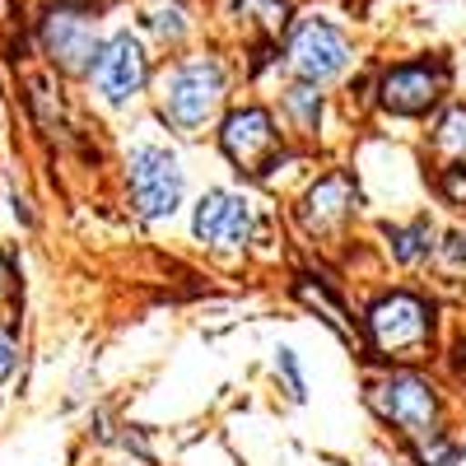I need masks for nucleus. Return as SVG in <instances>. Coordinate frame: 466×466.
Masks as SVG:
<instances>
[{
    "instance_id": "17",
    "label": "nucleus",
    "mask_w": 466,
    "mask_h": 466,
    "mask_svg": "<svg viewBox=\"0 0 466 466\" xmlns=\"http://www.w3.org/2000/svg\"><path fill=\"white\" fill-rule=\"evenodd\" d=\"M439 187H443V197H448V201L466 206V168H461V164H457V168H443Z\"/></svg>"
},
{
    "instance_id": "11",
    "label": "nucleus",
    "mask_w": 466,
    "mask_h": 466,
    "mask_svg": "<svg viewBox=\"0 0 466 466\" xmlns=\"http://www.w3.org/2000/svg\"><path fill=\"white\" fill-rule=\"evenodd\" d=\"M360 206V191L355 182H350V173H327L313 182V191H308V201H303V224L313 228V233H327L336 224H345L350 215H355Z\"/></svg>"
},
{
    "instance_id": "3",
    "label": "nucleus",
    "mask_w": 466,
    "mask_h": 466,
    "mask_svg": "<svg viewBox=\"0 0 466 466\" xmlns=\"http://www.w3.org/2000/svg\"><path fill=\"white\" fill-rule=\"evenodd\" d=\"M369 406L387 420L397 424L406 439H430L439 434V397L434 387L415 378V373H392L369 387Z\"/></svg>"
},
{
    "instance_id": "8",
    "label": "nucleus",
    "mask_w": 466,
    "mask_h": 466,
    "mask_svg": "<svg viewBox=\"0 0 466 466\" xmlns=\"http://www.w3.org/2000/svg\"><path fill=\"white\" fill-rule=\"evenodd\" d=\"M219 145L243 173H266L280 154V131H276V122H270V112L243 107V112H228V122L219 131Z\"/></svg>"
},
{
    "instance_id": "13",
    "label": "nucleus",
    "mask_w": 466,
    "mask_h": 466,
    "mask_svg": "<svg viewBox=\"0 0 466 466\" xmlns=\"http://www.w3.org/2000/svg\"><path fill=\"white\" fill-rule=\"evenodd\" d=\"M434 145L443 154H452V159H466V107H452L443 112V122L434 131Z\"/></svg>"
},
{
    "instance_id": "10",
    "label": "nucleus",
    "mask_w": 466,
    "mask_h": 466,
    "mask_svg": "<svg viewBox=\"0 0 466 466\" xmlns=\"http://www.w3.org/2000/svg\"><path fill=\"white\" fill-rule=\"evenodd\" d=\"M145 75H149L145 47L136 43L131 33H116V37H107V43L98 47V61L89 70V80L98 85V94L107 103H127V98H136L145 89Z\"/></svg>"
},
{
    "instance_id": "5",
    "label": "nucleus",
    "mask_w": 466,
    "mask_h": 466,
    "mask_svg": "<svg viewBox=\"0 0 466 466\" xmlns=\"http://www.w3.org/2000/svg\"><path fill=\"white\" fill-rule=\"evenodd\" d=\"M289 70L303 85H327L350 66V43L340 37V28H331L327 19H303L289 37Z\"/></svg>"
},
{
    "instance_id": "9",
    "label": "nucleus",
    "mask_w": 466,
    "mask_h": 466,
    "mask_svg": "<svg viewBox=\"0 0 466 466\" xmlns=\"http://www.w3.org/2000/svg\"><path fill=\"white\" fill-rule=\"evenodd\" d=\"M191 228L206 248L233 252L252 238V201L238 191H206L197 201V215H191Z\"/></svg>"
},
{
    "instance_id": "4",
    "label": "nucleus",
    "mask_w": 466,
    "mask_h": 466,
    "mask_svg": "<svg viewBox=\"0 0 466 466\" xmlns=\"http://www.w3.org/2000/svg\"><path fill=\"white\" fill-rule=\"evenodd\" d=\"M131 201L145 219H168L182 206V164L173 149L140 145L131 149Z\"/></svg>"
},
{
    "instance_id": "6",
    "label": "nucleus",
    "mask_w": 466,
    "mask_h": 466,
    "mask_svg": "<svg viewBox=\"0 0 466 466\" xmlns=\"http://www.w3.org/2000/svg\"><path fill=\"white\" fill-rule=\"evenodd\" d=\"M37 37H43L47 56H52L61 70H70V75H89L94 61H98V28H94V19H89L85 10H75V5L47 10Z\"/></svg>"
},
{
    "instance_id": "14",
    "label": "nucleus",
    "mask_w": 466,
    "mask_h": 466,
    "mask_svg": "<svg viewBox=\"0 0 466 466\" xmlns=\"http://www.w3.org/2000/svg\"><path fill=\"white\" fill-rule=\"evenodd\" d=\"M299 299H303L308 308H322V313H327V322H331V327H336L340 336H350V322H345V308H340V303H336V299H331V294H327L322 285H313V280L303 276V280H299Z\"/></svg>"
},
{
    "instance_id": "18",
    "label": "nucleus",
    "mask_w": 466,
    "mask_h": 466,
    "mask_svg": "<svg viewBox=\"0 0 466 466\" xmlns=\"http://www.w3.org/2000/svg\"><path fill=\"white\" fill-rule=\"evenodd\" d=\"M149 24H154V28H159L164 37H173V43H177V37L187 33V24H182V15H177V10H159V15H154Z\"/></svg>"
},
{
    "instance_id": "22",
    "label": "nucleus",
    "mask_w": 466,
    "mask_h": 466,
    "mask_svg": "<svg viewBox=\"0 0 466 466\" xmlns=\"http://www.w3.org/2000/svg\"><path fill=\"white\" fill-rule=\"evenodd\" d=\"M5 280H10V276H5V261H0V294H5Z\"/></svg>"
},
{
    "instance_id": "2",
    "label": "nucleus",
    "mask_w": 466,
    "mask_h": 466,
    "mask_svg": "<svg viewBox=\"0 0 466 466\" xmlns=\"http://www.w3.org/2000/svg\"><path fill=\"white\" fill-rule=\"evenodd\" d=\"M369 350L382 360H420L430 350L434 322H430V303L415 294H387L369 308L364 318Z\"/></svg>"
},
{
    "instance_id": "1",
    "label": "nucleus",
    "mask_w": 466,
    "mask_h": 466,
    "mask_svg": "<svg viewBox=\"0 0 466 466\" xmlns=\"http://www.w3.org/2000/svg\"><path fill=\"white\" fill-rule=\"evenodd\" d=\"M224 103V70L210 56L177 61L159 85V112L177 131H201Z\"/></svg>"
},
{
    "instance_id": "19",
    "label": "nucleus",
    "mask_w": 466,
    "mask_h": 466,
    "mask_svg": "<svg viewBox=\"0 0 466 466\" xmlns=\"http://www.w3.org/2000/svg\"><path fill=\"white\" fill-rule=\"evenodd\" d=\"M280 373H285V382H289V392L294 397H303V378H299V364H294V350H280Z\"/></svg>"
},
{
    "instance_id": "7",
    "label": "nucleus",
    "mask_w": 466,
    "mask_h": 466,
    "mask_svg": "<svg viewBox=\"0 0 466 466\" xmlns=\"http://www.w3.org/2000/svg\"><path fill=\"white\" fill-rule=\"evenodd\" d=\"M443 89H448V66L443 61H406V66H392L382 75L378 98L397 116H420L443 98Z\"/></svg>"
},
{
    "instance_id": "21",
    "label": "nucleus",
    "mask_w": 466,
    "mask_h": 466,
    "mask_svg": "<svg viewBox=\"0 0 466 466\" xmlns=\"http://www.w3.org/2000/svg\"><path fill=\"white\" fill-rule=\"evenodd\" d=\"M452 266H461L466 261V233H452V238H448V252H443Z\"/></svg>"
},
{
    "instance_id": "12",
    "label": "nucleus",
    "mask_w": 466,
    "mask_h": 466,
    "mask_svg": "<svg viewBox=\"0 0 466 466\" xmlns=\"http://www.w3.org/2000/svg\"><path fill=\"white\" fill-rule=\"evenodd\" d=\"M387 238H392V257L410 266V261H420V257H430L434 228H430V219H415V224H406V228H387Z\"/></svg>"
},
{
    "instance_id": "16",
    "label": "nucleus",
    "mask_w": 466,
    "mask_h": 466,
    "mask_svg": "<svg viewBox=\"0 0 466 466\" xmlns=\"http://www.w3.org/2000/svg\"><path fill=\"white\" fill-rule=\"evenodd\" d=\"M420 466H457V448L443 434H430V443L420 448Z\"/></svg>"
},
{
    "instance_id": "20",
    "label": "nucleus",
    "mask_w": 466,
    "mask_h": 466,
    "mask_svg": "<svg viewBox=\"0 0 466 466\" xmlns=\"http://www.w3.org/2000/svg\"><path fill=\"white\" fill-rule=\"evenodd\" d=\"M15 373V340L0 331V378H10Z\"/></svg>"
},
{
    "instance_id": "15",
    "label": "nucleus",
    "mask_w": 466,
    "mask_h": 466,
    "mask_svg": "<svg viewBox=\"0 0 466 466\" xmlns=\"http://www.w3.org/2000/svg\"><path fill=\"white\" fill-rule=\"evenodd\" d=\"M289 112L299 116L303 127H318V116H322V94H318V85L294 89V94H289Z\"/></svg>"
}]
</instances>
